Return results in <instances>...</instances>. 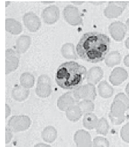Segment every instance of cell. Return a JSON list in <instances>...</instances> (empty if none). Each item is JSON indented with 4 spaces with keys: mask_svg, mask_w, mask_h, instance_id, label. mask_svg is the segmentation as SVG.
<instances>
[{
    "mask_svg": "<svg viewBox=\"0 0 129 147\" xmlns=\"http://www.w3.org/2000/svg\"><path fill=\"white\" fill-rule=\"evenodd\" d=\"M110 47L107 35L92 31L82 35L76 45L78 57L90 63H97L105 60Z\"/></svg>",
    "mask_w": 129,
    "mask_h": 147,
    "instance_id": "obj_1",
    "label": "cell"
},
{
    "mask_svg": "<svg viewBox=\"0 0 129 147\" xmlns=\"http://www.w3.org/2000/svg\"><path fill=\"white\" fill-rule=\"evenodd\" d=\"M87 77V70L84 66L74 61L64 62L58 67L55 80L62 89L75 90L81 86L83 80Z\"/></svg>",
    "mask_w": 129,
    "mask_h": 147,
    "instance_id": "obj_2",
    "label": "cell"
},
{
    "mask_svg": "<svg viewBox=\"0 0 129 147\" xmlns=\"http://www.w3.org/2000/svg\"><path fill=\"white\" fill-rule=\"evenodd\" d=\"M73 96L76 99V101L81 100H91L93 101L96 98V89L95 86L92 84H85V85H81L75 90H73Z\"/></svg>",
    "mask_w": 129,
    "mask_h": 147,
    "instance_id": "obj_3",
    "label": "cell"
},
{
    "mask_svg": "<svg viewBox=\"0 0 129 147\" xmlns=\"http://www.w3.org/2000/svg\"><path fill=\"white\" fill-rule=\"evenodd\" d=\"M31 125L30 118L26 115H18L10 118L8 128L13 132H22L28 129Z\"/></svg>",
    "mask_w": 129,
    "mask_h": 147,
    "instance_id": "obj_4",
    "label": "cell"
},
{
    "mask_svg": "<svg viewBox=\"0 0 129 147\" xmlns=\"http://www.w3.org/2000/svg\"><path fill=\"white\" fill-rule=\"evenodd\" d=\"M63 15H64V19L70 25L77 26V25H81L83 23L82 16H81L78 8L75 7V6H72V5L66 6L63 10Z\"/></svg>",
    "mask_w": 129,
    "mask_h": 147,
    "instance_id": "obj_5",
    "label": "cell"
},
{
    "mask_svg": "<svg viewBox=\"0 0 129 147\" xmlns=\"http://www.w3.org/2000/svg\"><path fill=\"white\" fill-rule=\"evenodd\" d=\"M37 96L46 98L51 94V80L47 75H40L37 80V86L35 89Z\"/></svg>",
    "mask_w": 129,
    "mask_h": 147,
    "instance_id": "obj_6",
    "label": "cell"
},
{
    "mask_svg": "<svg viewBox=\"0 0 129 147\" xmlns=\"http://www.w3.org/2000/svg\"><path fill=\"white\" fill-rule=\"evenodd\" d=\"M19 66V56L18 53L12 49H6L5 52V73L9 74L15 71Z\"/></svg>",
    "mask_w": 129,
    "mask_h": 147,
    "instance_id": "obj_7",
    "label": "cell"
},
{
    "mask_svg": "<svg viewBox=\"0 0 129 147\" xmlns=\"http://www.w3.org/2000/svg\"><path fill=\"white\" fill-rule=\"evenodd\" d=\"M60 17V11L59 8L56 5H51L46 7L42 11V19L48 25L54 24L55 22H57V20Z\"/></svg>",
    "mask_w": 129,
    "mask_h": 147,
    "instance_id": "obj_8",
    "label": "cell"
},
{
    "mask_svg": "<svg viewBox=\"0 0 129 147\" xmlns=\"http://www.w3.org/2000/svg\"><path fill=\"white\" fill-rule=\"evenodd\" d=\"M23 22L25 27L30 32H36L39 30L41 26L40 18L36 15V14L32 13V12H28V13L23 15Z\"/></svg>",
    "mask_w": 129,
    "mask_h": 147,
    "instance_id": "obj_9",
    "label": "cell"
},
{
    "mask_svg": "<svg viewBox=\"0 0 129 147\" xmlns=\"http://www.w3.org/2000/svg\"><path fill=\"white\" fill-rule=\"evenodd\" d=\"M126 31H127V28H126L125 24L120 21L113 22L109 25L110 35L115 41H122V39L126 34Z\"/></svg>",
    "mask_w": 129,
    "mask_h": 147,
    "instance_id": "obj_10",
    "label": "cell"
},
{
    "mask_svg": "<svg viewBox=\"0 0 129 147\" xmlns=\"http://www.w3.org/2000/svg\"><path fill=\"white\" fill-rule=\"evenodd\" d=\"M74 142L77 147H92L91 136L85 130H77L74 134Z\"/></svg>",
    "mask_w": 129,
    "mask_h": 147,
    "instance_id": "obj_11",
    "label": "cell"
},
{
    "mask_svg": "<svg viewBox=\"0 0 129 147\" xmlns=\"http://www.w3.org/2000/svg\"><path fill=\"white\" fill-rule=\"evenodd\" d=\"M128 78V73L125 69L122 67L114 68V70L111 72L109 76V81L111 82L112 85L118 86L121 83H123L126 79Z\"/></svg>",
    "mask_w": 129,
    "mask_h": 147,
    "instance_id": "obj_12",
    "label": "cell"
},
{
    "mask_svg": "<svg viewBox=\"0 0 129 147\" xmlns=\"http://www.w3.org/2000/svg\"><path fill=\"white\" fill-rule=\"evenodd\" d=\"M76 99L74 98L73 93L72 92H67L65 94L61 95L57 100V107L62 111H66L69 107H71L72 105H75Z\"/></svg>",
    "mask_w": 129,
    "mask_h": 147,
    "instance_id": "obj_13",
    "label": "cell"
},
{
    "mask_svg": "<svg viewBox=\"0 0 129 147\" xmlns=\"http://www.w3.org/2000/svg\"><path fill=\"white\" fill-rule=\"evenodd\" d=\"M123 11V7L116 4L114 1H111L108 3V6H106V8L104 9V15L107 18H110V19L111 18H117L121 15Z\"/></svg>",
    "mask_w": 129,
    "mask_h": 147,
    "instance_id": "obj_14",
    "label": "cell"
},
{
    "mask_svg": "<svg viewBox=\"0 0 129 147\" xmlns=\"http://www.w3.org/2000/svg\"><path fill=\"white\" fill-rule=\"evenodd\" d=\"M103 77V70L101 67L98 66H94V67L90 68L88 72H87V82L89 84H97L101 80V78Z\"/></svg>",
    "mask_w": 129,
    "mask_h": 147,
    "instance_id": "obj_15",
    "label": "cell"
},
{
    "mask_svg": "<svg viewBox=\"0 0 129 147\" xmlns=\"http://www.w3.org/2000/svg\"><path fill=\"white\" fill-rule=\"evenodd\" d=\"M5 29L13 35H18L22 32V25L20 22L13 18H7L5 20Z\"/></svg>",
    "mask_w": 129,
    "mask_h": 147,
    "instance_id": "obj_16",
    "label": "cell"
},
{
    "mask_svg": "<svg viewBox=\"0 0 129 147\" xmlns=\"http://www.w3.org/2000/svg\"><path fill=\"white\" fill-rule=\"evenodd\" d=\"M31 44V38L27 35H22L16 40V52L18 54H23L29 49Z\"/></svg>",
    "mask_w": 129,
    "mask_h": 147,
    "instance_id": "obj_17",
    "label": "cell"
},
{
    "mask_svg": "<svg viewBox=\"0 0 129 147\" xmlns=\"http://www.w3.org/2000/svg\"><path fill=\"white\" fill-rule=\"evenodd\" d=\"M61 54H62V56L66 59L76 60L78 58L76 47H74V45L72 44V43H65V44L61 47Z\"/></svg>",
    "mask_w": 129,
    "mask_h": 147,
    "instance_id": "obj_18",
    "label": "cell"
},
{
    "mask_svg": "<svg viewBox=\"0 0 129 147\" xmlns=\"http://www.w3.org/2000/svg\"><path fill=\"white\" fill-rule=\"evenodd\" d=\"M57 130L53 126H46L41 132V137L45 142L48 143H52L56 140L57 138Z\"/></svg>",
    "mask_w": 129,
    "mask_h": 147,
    "instance_id": "obj_19",
    "label": "cell"
},
{
    "mask_svg": "<svg viewBox=\"0 0 129 147\" xmlns=\"http://www.w3.org/2000/svg\"><path fill=\"white\" fill-rule=\"evenodd\" d=\"M29 96V89H26L22 87L21 85L15 86L12 90V97L14 100L18 101V102H22V101L26 100Z\"/></svg>",
    "mask_w": 129,
    "mask_h": 147,
    "instance_id": "obj_20",
    "label": "cell"
},
{
    "mask_svg": "<svg viewBox=\"0 0 129 147\" xmlns=\"http://www.w3.org/2000/svg\"><path fill=\"white\" fill-rule=\"evenodd\" d=\"M126 110H127V108L125 107V105H123L119 101L114 100L113 103L111 104V107H110L109 114H111L112 116L122 117V116H125L124 113L126 112Z\"/></svg>",
    "mask_w": 129,
    "mask_h": 147,
    "instance_id": "obj_21",
    "label": "cell"
},
{
    "mask_svg": "<svg viewBox=\"0 0 129 147\" xmlns=\"http://www.w3.org/2000/svg\"><path fill=\"white\" fill-rule=\"evenodd\" d=\"M113 93H114L113 87L108 82L101 81L98 84V94L102 98H110L113 95Z\"/></svg>",
    "mask_w": 129,
    "mask_h": 147,
    "instance_id": "obj_22",
    "label": "cell"
},
{
    "mask_svg": "<svg viewBox=\"0 0 129 147\" xmlns=\"http://www.w3.org/2000/svg\"><path fill=\"white\" fill-rule=\"evenodd\" d=\"M98 121H99L98 118L96 117L95 114H93V113H87V114H84V117H83V126L86 129L92 130L94 128H96Z\"/></svg>",
    "mask_w": 129,
    "mask_h": 147,
    "instance_id": "obj_23",
    "label": "cell"
},
{
    "mask_svg": "<svg viewBox=\"0 0 129 147\" xmlns=\"http://www.w3.org/2000/svg\"><path fill=\"white\" fill-rule=\"evenodd\" d=\"M65 113H66V117L72 122L78 121V120L81 118V116H82V112H81L78 105H76V104L72 105L71 107H69V108L65 111Z\"/></svg>",
    "mask_w": 129,
    "mask_h": 147,
    "instance_id": "obj_24",
    "label": "cell"
},
{
    "mask_svg": "<svg viewBox=\"0 0 129 147\" xmlns=\"http://www.w3.org/2000/svg\"><path fill=\"white\" fill-rule=\"evenodd\" d=\"M121 61V56L118 51H112L108 53L105 58V64L108 67H114L115 65H118Z\"/></svg>",
    "mask_w": 129,
    "mask_h": 147,
    "instance_id": "obj_25",
    "label": "cell"
},
{
    "mask_svg": "<svg viewBox=\"0 0 129 147\" xmlns=\"http://www.w3.org/2000/svg\"><path fill=\"white\" fill-rule=\"evenodd\" d=\"M34 83H35V78L31 73L25 72V73L21 74V76H20V85L22 87L26 89L32 88L34 86Z\"/></svg>",
    "mask_w": 129,
    "mask_h": 147,
    "instance_id": "obj_26",
    "label": "cell"
},
{
    "mask_svg": "<svg viewBox=\"0 0 129 147\" xmlns=\"http://www.w3.org/2000/svg\"><path fill=\"white\" fill-rule=\"evenodd\" d=\"M77 105L80 108L82 114L92 113V111L94 110V103L91 100H81L77 103Z\"/></svg>",
    "mask_w": 129,
    "mask_h": 147,
    "instance_id": "obj_27",
    "label": "cell"
},
{
    "mask_svg": "<svg viewBox=\"0 0 129 147\" xmlns=\"http://www.w3.org/2000/svg\"><path fill=\"white\" fill-rule=\"evenodd\" d=\"M95 129H96L97 133L101 134V135H106V134L108 133V131H109V124H108L106 118L102 117L99 119Z\"/></svg>",
    "mask_w": 129,
    "mask_h": 147,
    "instance_id": "obj_28",
    "label": "cell"
},
{
    "mask_svg": "<svg viewBox=\"0 0 129 147\" xmlns=\"http://www.w3.org/2000/svg\"><path fill=\"white\" fill-rule=\"evenodd\" d=\"M92 147H109V142L103 136H97L93 139Z\"/></svg>",
    "mask_w": 129,
    "mask_h": 147,
    "instance_id": "obj_29",
    "label": "cell"
},
{
    "mask_svg": "<svg viewBox=\"0 0 129 147\" xmlns=\"http://www.w3.org/2000/svg\"><path fill=\"white\" fill-rule=\"evenodd\" d=\"M120 136L124 142L129 143V122H127L124 126H122L121 130H120Z\"/></svg>",
    "mask_w": 129,
    "mask_h": 147,
    "instance_id": "obj_30",
    "label": "cell"
},
{
    "mask_svg": "<svg viewBox=\"0 0 129 147\" xmlns=\"http://www.w3.org/2000/svg\"><path fill=\"white\" fill-rule=\"evenodd\" d=\"M114 100H117L119 102H121L123 105H125V107L127 109H129V97L126 94H123V93H118L115 96Z\"/></svg>",
    "mask_w": 129,
    "mask_h": 147,
    "instance_id": "obj_31",
    "label": "cell"
},
{
    "mask_svg": "<svg viewBox=\"0 0 129 147\" xmlns=\"http://www.w3.org/2000/svg\"><path fill=\"white\" fill-rule=\"evenodd\" d=\"M109 119L111 120V122L115 125H119L121 124L122 122L125 120V116H122V117H116V116H112L111 114H109Z\"/></svg>",
    "mask_w": 129,
    "mask_h": 147,
    "instance_id": "obj_32",
    "label": "cell"
},
{
    "mask_svg": "<svg viewBox=\"0 0 129 147\" xmlns=\"http://www.w3.org/2000/svg\"><path fill=\"white\" fill-rule=\"evenodd\" d=\"M5 134H6V135H5V143L8 144L12 139V131L7 127V128H6V130H5Z\"/></svg>",
    "mask_w": 129,
    "mask_h": 147,
    "instance_id": "obj_33",
    "label": "cell"
},
{
    "mask_svg": "<svg viewBox=\"0 0 129 147\" xmlns=\"http://www.w3.org/2000/svg\"><path fill=\"white\" fill-rule=\"evenodd\" d=\"M5 110H6L5 117L7 118V117H9L10 113H11V109H10V107H9V105H8V104H5Z\"/></svg>",
    "mask_w": 129,
    "mask_h": 147,
    "instance_id": "obj_34",
    "label": "cell"
},
{
    "mask_svg": "<svg viewBox=\"0 0 129 147\" xmlns=\"http://www.w3.org/2000/svg\"><path fill=\"white\" fill-rule=\"evenodd\" d=\"M116 4H118L119 6H121V7H123V8H125V6L128 4V2L127 1H114Z\"/></svg>",
    "mask_w": 129,
    "mask_h": 147,
    "instance_id": "obj_35",
    "label": "cell"
},
{
    "mask_svg": "<svg viewBox=\"0 0 129 147\" xmlns=\"http://www.w3.org/2000/svg\"><path fill=\"white\" fill-rule=\"evenodd\" d=\"M123 63L125 64L127 67H129V54L128 55H126L125 57H124V59H123Z\"/></svg>",
    "mask_w": 129,
    "mask_h": 147,
    "instance_id": "obj_36",
    "label": "cell"
},
{
    "mask_svg": "<svg viewBox=\"0 0 129 147\" xmlns=\"http://www.w3.org/2000/svg\"><path fill=\"white\" fill-rule=\"evenodd\" d=\"M34 147H51V146L48 145V144H46V143H38V144H36Z\"/></svg>",
    "mask_w": 129,
    "mask_h": 147,
    "instance_id": "obj_37",
    "label": "cell"
},
{
    "mask_svg": "<svg viewBox=\"0 0 129 147\" xmlns=\"http://www.w3.org/2000/svg\"><path fill=\"white\" fill-rule=\"evenodd\" d=\"M125 92H126V95L129 97V83L126 85V88H125Z\"/></svg>",
    "mask_w": 129,
    "mask_h": 147,
    "instance_id": "obj_38",
    "label": "cell"
},
{
    "mask_svg": "<svg viewBox=\"0 0 129 147\" xmlns=\"http://www.w3.org/2000/svg\"><path fill=\"white\" fill-rule=\"evenodd\" d=\"M125 46L129 49V37H128L127 39H126V41H125Z\"/></svg>",
    "mask_w": 129,
    "mask_h": 147,
    "instance_id": "obj_39",
    "label": "cell"
},
{
    "mask_svg": "<svg viewBox=\"0 0 129 147\" xmlns=\"http://www.w3.org/2000/svg\"><path fill=\"white\" fill-rule=\"evenodd\" d=\"M125 26H126V28H127V30L129 31V19H127V21H126Z\"/></svg>",
    "mask_w": 129,
    "mask_h": 147,
    "instance_id": "obj_40",
    "label": "cell"
}]
</instances>
